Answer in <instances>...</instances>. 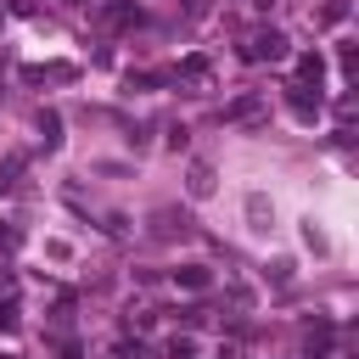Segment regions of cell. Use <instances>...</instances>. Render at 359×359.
I'll return each instance as SVG.
<instances>
[{
	"label": "cell",
	"mask_w": 359,
	"mask_h": 359,
	"mask_svg": "<svg viewBox=\"0 0 359 359\" xmlns=\"http://www.w3.org/2000/svg\"><path fill=\"white\" fill-rule=\"evenodd\" d=\"M280 45H286L280 34H258V39H252V56H280Z\"/></svg>",
	"instance_id": "6da1fadb"
}]
</instances>
